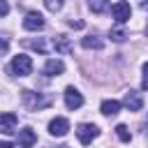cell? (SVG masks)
Masks as SVG:
<instances>
[{"instance_id": "3957f363", "label": "cell", "mask_w": 148, "mask_h": 148, "mask_svg": "<svg viewBox=\"0 0 148 148\" xmlns=\"http://www.w3.org/2000/svg\"><path fill=\"white\" fill-rule=\"evenodd\" d=\"M97 134H99V130H97V125H92V123H81V125L76 127V136H79V141H81L83 146H88Z\"/></svg>"}, {"instance_id": "9c48e42d", "label": "cell", "mask_w": 148, "mask_h": 148, "mask_svg": "<svg viewBox=\"0 0 148 148\" xmlns=\"http://www.w3.org/2000/svg\"><path fill=\"white\" fill-rule=\"evenodd\" d=\"M16 123H18L16 113H12V111H7V113H0V132H5V134H12V132L16 130Z\"/></svg>"}, {"instance_id": "ac0fdd59", "label": "cell", "mask_w": 148, "mask_h": 148, "mask_svg": "<svg viewBox=\"0 0 148 148\" xmlns=\"http://www.w3.org/2000/svg\"><path fill=\"white\" fill-rule=\"evenodd\" d=\"M88 5H90V9H92V12H97V14L106 9V0H90Z\"/></svg>"}, {"instance_id": "5b68a950", "label": "cell", "mask_w": 148, "mask_h": 148, "mask_svg": "<svg viewBox=\"0 0 148 148\" xmlns=\"http://www.w3.org/2000/svg\"><path fill=\"white\" fill-rule=\"evenodd\" d=\"M111 16L116 18V23H125V21L132 16V7H130V2H125V0L116 2V5L111 7Z\"/></svg>"}, {"instance_id": "8fae6325", "label": "cell", "mask_w": 148, "mask_h": 148, "mask_svg": "<svg viewBox=\"0 0 148 148\" xmlns=\"http://www.w3.org/2000/svg\"><path fill=\"white\" fill-rule=\"evenodd\" d=\"M62 72H65V62H62V60H58V58L46 60V65H44V74H49V76H58V74H62Z\"/></svg>"}, {"instance_id": "2e32d148", "label": "cell", "mask_w": 148, "mask_h": 148, "mask_svg": "<svg viewBox=\"0 0 148 148\" xmlns=\"http://www.w3.org/2000/svg\"><path fill=\"white\" fill-rule=\"evenodd\" d=\"M44 5H46L49 12H60L62 5H65V0H44Z\"/></svg>"}, {"instance_id": "277c9868", "label": "cell", "mask_w": 148, "mask_h": 148, "mask_svg": "<svg viewBox=\"0 0 148 148\" xmlns=\"http://www.w3.org/2000/svg\"><path fill=\"white\" fill-rule=\"evenodd\" d=\"M81 104H83V95H81L74 86H67V88H65V106H67L69 111H76Z\"/></svg>"}, {"instance_id": "7c38bea8", "label": "cell", "mask_w": 148, "mask_h": 148, "mask_svg": "<svg viewBox=\"0 0 148 148\" xmlns=\"http://www.w3.org/2000/svg\"><path fill=\"white\" fill-rule=\"evenodd\" d=\"M120 106H123V104H120L118 99H104L99 109H102V113H104V116H116V113L120 111Z\"/></svg>"}, {"instance_id": "44dd1931", "label": "cell", "mask_w": 148, "mask_h": 148, "mask_svg": "<svg viewBox=\"0 0 148 148\" xmlns=\"http://www.w3.org/2000/svg\"><path fill=\"white\" fill-rule=\"evenodd\" d=\"M72 28H83V21H69Z\"/></svg>"}, {"instance_id": "6da1fadb", "label": "cell", "mask_w": 148, "mask_h": 148, "mask_svg": "<svg viewBox=\"0 0 148 148\" xmlns=\"http://www.w3.org/2000/svg\"><path fill=\"white\" fill-rule=\"evenodd\" d=\"M21 97H23V104H25L28 111H37V109H44V106L51 104L49 97H42L39 92H32V90H23Z\"/></svg>"}, {"instance_id": "ffe728a7", "label": "cell", "mask_w": 148, "mask_h": 148, "mask_svg": "<svg viewBox=\"0 0 148 148\" xmlns=\"http://www.w3.org/2000/svg\"><path fill=\"white\" fill-rule=\"evenodd\" d=\"M9 14V5H7V0H0V16H7Z\"/></svg>"}, {"instance_id": "ba28073f", "label": "cell", "mask_w": 148, "mask_h": 148, "mask_svg": "<svg viewBox=\"0 0 148 148\" xmlns=\"http://www.w3.org/2000/svg\"><path fill=\"white\" fill-rule=\"evenodd\" d=\"M123 104H125L130 111H139V109L143 106V97H141V92H136V90H130V92H125V97H123Z\"/></svg>"}, {"instance_id": "7402d4cb", "label": "cell", "mask_w": 148, "mask_h": 148, "mask_svg": "<svg viewBox=\"0 0 148 148\" xmlns=\"http://www.w3.org/2000/svg\"><path fill=\"white\" fill-rule=\"evenodd\" d=\"M0 148H14L12 141H0Z\"/></svg>"}, {"instance_id": "5bb4252c", "label": "cell", "mask_w": 148, "mask_h": 148, "mask_svg": "<svg viewBox=\"0 0 148 148\" xmlns=\"http://www.w3.org/2000/svg\"><path fill=\"white\" fill-rule=\"evenodd\" d=\"M53 44H56V51H60V53H69V42H67L65 35H58Z\"/></svg>"}, {"instance_id": "9a60e30c", "label": "cell", "mask_w": 148, "mask_h": 148, "mask_svg": "<svg viewBox=\"0 0 148 148\" xmlns=\"http://www.w3.org/2000/svg\"><path fill=\"white\" fill-rule=\"evenodd\" d=\"M116 134H118V139H120V141H125V143L132 139L130 127H127V125H123V123H120V125H116Z\"/></svg>"}, {"instance_id": "d6986e66", "label": "cell", "mask_w": 148, "mask_h": 148, "mask_svg": "<svg viewBox=\"0 0 148 148\" xmlns=\"http://www.w3.org/2000/svg\"><path fill=\"white\" fill-rule=\"evenodd\" d=\"M141 88L148 90V62L143 65V79H141Z\"/></svg>"}, {"instance_id": "30bf717a", "label": "cell", "mask_w": 148, "mask_h": 148, "mask_svg": "<svg viewBox=\"0 0 148 148\" xmlns=\"http://www.w3.org/2000/svg\"><path fill=\"white\" fill-rule=\"evenodd\" d=\"M35 141H37V134H35L30 127L18 130V146H21V148H32Z\"/></svg>"}, {"instance_id": "7a4b0ae2", "label": "cell", "mask_w": 148, "mask_h": 148, "mask_svg": "<svg viewBox=\"0 0 148 148\" xmlns=\"http://www.w3.org/2000/svg\"><path fill=\"white\" fill-rule=\"evenodd\" d=\"M12 72H14L16 76H28V74H32V58L25 56V53L14 56V60H12Z\"/></svg>"}, {"instance_id": "4fadbf2b", "label": "cell", "mask_w": 148, "mask_h": 148, "mask_svg": "<svg viewBox=\"0 0 148 148\" xmlns=\"http://www.w3.org/2000/svg\"><path fill=\"white\" fill-rule=\"evenodd\" d=\"M81 46H83V49H95V51H99V49L104 46V42H102L99 37L90 35V37H83V39H81Z\"/></svg>"}, {"instance_id": "e0dca14e", "label": "cell", "mask_w": 148, "mask_h": 148, "mask_svg": "<svg viewBox=\"0 0 148 148\" xmlns=\"http://www.w3.org/2000/svg\"><path fill=\"white\" fill-rule=\"evenodd\" d=\"M125 37H127V32H125L123 28H113V30H111V39H113V42H125Z\"/></svg>"}, {"instance_id": "8992f818", "label": "cell", "mask_w": 148, "mask_h": 148, "mask_svg": "<svg viewBox=\"0 0 148 148\" xmlns=\"http://www.w3.org/2000/svg\"><path fill=\"white\" fill-rule=\"evenodd\" d=\"M67 130H69V120L62 118V116H58L49 123V134H53V136H65Z\"/></svg>"}, {"instance_id": "603a6c76", "label": "cell", "mask_w": 148, "mask_h": 148, "mask_svg": "<svg viewBox=\"0 0 148 148\" xmlns=\"http://www.w3.org/2000/svg\"><path fill=\"white\" fill-rule=\"evenodd\" d=\"M51 148H67V146H51Z\"/></svg>"}, {"instance_id": "52a82bcc", "label": "cell", "mask_w": 148, "mask_h": 148, "mask_svg": "<svg viewBox=\"0 0 148 148\" xmlns=\"http://www.w3.org/2000/svg\"><path fill=\"white\" fill-rule=\"evenodd\" d=\"M23 28L25 30H42L44 28V16L39 12H28L23 18Z\"/></svg>"}]
</instances>
